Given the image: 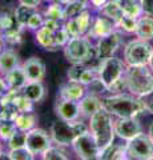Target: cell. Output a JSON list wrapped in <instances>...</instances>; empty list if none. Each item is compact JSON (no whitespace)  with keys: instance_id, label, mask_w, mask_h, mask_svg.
Masks as SVG:
<instances>
[{"instance_id":"cell-39","label":"cell","mask_w":153,"mask_h":160,"mask_svg":"<svg viewBox=\"0 0 153 160\" xmlns=\"http://www.w3.org/2000/svg\"><path fill=\"white\" fill-rule=\"evenodd\" d=\"M85 67H83V64H73V66L68 69V79L69 80H73V82H80V78L84 72Z\"/></svg>"},{"instance_id":"cell-26","label":"cell","mask_w":153,"mask_h":160,"mask_svg":"<svg viewBox=\"0 0 153 160\" xmlns=\"http://www.w3.org/2000/svg\"><path fill=\"white\" fill-rule=\"evenodd\" d=\"M35 12H37L35 7H29V6H26V4H20V6L15 9L13 15H15V19H16L19 26L27 27L28 20L31 19V16Z\"/></svg>"},{"instance_id":"cell-16","label":"cell","mask_w":153,"mask_h":160,"mask_svg":"<svg viewBox=\"0 0 153 160\" xmlns=\"http://www.w3.org/2000/svg\"><path fill=\"white\" fill-rule=\"evenodd\" d=\"M84 95H85V86L80 82H73V80H69L68 83L63 84L59 89V98L63 99L79 102L81 98H84Z\"/></svg>"},{"instance_id":"cell-12","label":"cell","mask_w":153,"mask_h":160,"mask_svg":"<svg viewBox=\"0 0 153 160\" xmlns=\"http://www.w3.org/2000/svg\"><path fill=\"white\" fill-rule=\"evenodd\" d=\"M120 35L117 32H111L109 35H107L104 38H100L96 44V56L98 59H105V58H111L113 56V53L117 51L118 46H120Z\"/></svg>"},{"instance_id":"cell-36","label":"cell","mask_w":153,"mask_h":160,"mask_svg":"<svg viewBox=\"0 0 153 160\" xmlns=\"http://www.w3.org/2000/svg\"><path fill=\"white\" fill-rule=\"evenodd\" d=\"M117 26L124 29L125 32H135V31H136V27H137V19H136V18H129V16H125V15H122L121 19L118 20Z\"/></svg>"},{"instance_id":"cell-14","label":"cell","mask_w":153,"mask_h":160,"mask_svg":"<svg viewBox=\"0 0 153 160\" xmlns=\"http://www.w3.org/2000/svg\"><path fill=\"white\" fill-rule=\"evenodd\" d=\"M24 72L27 75L28 82H41L45 76V64H44L40 58L32 56L26 60L23 64Z\"/></svg>"},{"instance_id":"cell-24","label":"cell","mask_w":153,"mask_h":160,"mask_svg":"<svg viewBox=\"0 0 153 160\" xmlns=\"http://www.w3.org/2000/svg\"><path fill=\"white\" fill-rule=\"evenodd\" d=\"M100 159H104V160L127 159V148H125V146H121V144H113L112 143L101 151Z\"/></svg>"},{"instance_id":"cell-54","label":"cell","mask_w":153,"mask_h":160,"mask_svg":"<svg viewBox=\"0 0 153 160\" xmlns=\"http://www.w3.org/2000/svg\"><path fill=\"white\" fill-rule=\"evenodd\" d=\"M0 42H3V35H2V32H0Z\"/></svg>"},{"instance_id":"cell-34","label":"cell","mask_w":153,"mask_h":160,"mask_svg":"<svg viewBox=\"0 0 153 160\" xmlns=\"http://www.w3.org/2000/svg\"><path fill=\"white\" fill-rule=\"evenodd\" d=\"M122 12H124L125 16H129V18H139L141 12H142V8L140 6V3H131V2H122Z\"/></svg>"},{"instance_id":"cell-47","label":"cell","mask_w":153,"mask_h":160,"mask_svg":"<svg viewBox=\"0 0 153 160\" xmlns=\"http://www.w3.org/2000/svg\"><path fill=\"white\" fill-rule=\"evenodd\" d=\"M107 2H108V0H91V3H92L95 7H97V8H101Z\"/></svg>"},{"instance_id":"cell-4","label":"cell","mask_w":153,"mask_h":160,"mask_svg":"<svg viewBox=\"0 0 153 160\" xmlns=\"http://www.w3.org/2000/svg\"><path fill=\"white\" fill-rule=\"evenodd\" d=\"M113 124L115 123L112 122L111 113L105 108L100 109L91 118V132L93 138L96 139V143L101 151L113 143V139H115V126Z\"/></svg>"},{"instance_id":"cell-51","label":"cell","mask_w":153,"mask_h":160,"mask_svg":"<svg viewBox=\"0 0 153 160\" xmlns=\"http://www.w3.org/2000/svg\"><path fill=\"white\" fill-rule=\"evenodd\" d=\"M149 67L153 69V51H152V55H151V60H149Z\"/></svg>"},{"instance_id":"cell-25","label":"cell","mask_w":153,"mask_h":160,"mask_svg":"<svg viewBox=\"0 0 153 160\" xmlns=\"http://www.w3.org/2000/svg\"><path fill=\"white\" fill-rule=\"evenodd\" d=\"M37 122V116L36 113H33L32 111L29 112H20L15 119V124H16L17 129L22 131H31L32 128H35V124Z\"/></svg>"},{"instance_id":"cell-30","label":"cell","mask_w":153,"mask_h":160,"mask_svg":"<svg viewBox=\"0 0 153 160\" xmlns=\"http://www.w3.org/2000/svg\"><path fill=\"white\" fill-rule=\"evenodd\" d=\"M75 20H76L81 35L87 33L89 31V28H91V13H89V11L84 9V11H81L77 15V16H75Z\"/></svg>"},{"instance_id":"cell-53","label":"cell","mask_w":153,"mask_h":160,"mask_svg":"<svg viewBox=\"0 0 153 160\" xmlns=\"http://www.w3.org/2000/svg\"><path fill=\"white\" fill-rule=\"evenodd\" d=\"M3 51V42H0V52Z\"/></svg>"},{"instance_id":"cell-43","label":"cell","mask_w":153,"mask_h":160,"mask_svg":"<svg viewBox=\"0 0 153 160\" xmlns=\"http://www.w3.org/2000/svg\"><path fill=\"white\" fill-rule=\"evenodd\" d=\"M140 6L142 8V12L153 16V0H140Z\"/></svg>"},{"instance_id":"cell-56","label":"cell","mask_w":153,"mask_h":160,"mask_svg":"<svg viewBox=\"0 0 153 160\" xmlns=\"http://www.w3.org/2000/svg\"><path fill=\"white\" fill-rule=\"evenodd\" d=\"M0 122H2V119H0Z\"/></svg>"},{"instance_id":"cell-10","label":"cell","mask_w":153,"mask_h":160,"mask_svg":"<svg viewBox=\"0 0 153 160\" xmlns=\"http://www.w3.org/2000/svg\"><path fill=\"white\" fill-rule=\"evenodd\" d=\"M52 138L48 132L40 128H32L27 132V143L26 147L33 155H41L47 148L51 147Z\"/></svg>"},{"instance_id":"cell-8","label":"cell","mask_w":153,"mask_h":160,"mask_svg":"<svg viewBox=\"0 0 153 160\" xmlns=\"http://www.w3.org/2000/svg\"><path fill=\"white\" fill-rule=\"evenodd\" d=\"M127 148V159H137V160H148L153 159V142L149 135L140 133L136 138L128 140L125 144Z\"/></svg>"},{"instance_id":"cell-20","label":"cell","mask_w":153,"mask_h":160,"mask_svg":"<svg viewBox=\"0 0 153 160\" xmlns=\"http://www.w3.org/2000/svg\"><path fill=\"white\" fill-rule=\"evenodd\" d=\"M20 60H19V55L16 52L7 49V51L0 52V72L7 75L9 71H12L13 68L19 67Z\"/></svg>"},{"instance_id":"cell-18","label":"cell","mask_w":153,"mask_h":160,"mask_svg":"<svg viewBox=\"0 0 153 160\" xmlns=\"http://www.w3.org/2000/svg\"><path fill=\"white\" fill-rule=\"evenodd\" d=\"M113 27H115V24L111 19H108L105 16H100L95 20V23H93V26L89 28V31H88V35H89V38H104L107 35H109L111 32H113Z\"/></svg>"},{"instance_id":"cell-27","label":"cell","mask_w":153,"mask_h":160,"mask_svg":"<svg viewBox=\"0 0 153 160\" xmlns=\"http://www.w3.org/2000/svg\"><path fill=\"white\" fill-rule=\"evenodd\" d=\"M84 9H85V3L80 2V0H71L69 3L64 6V16L67 19L75 18Z\"/></svg>"},{"instance_id":"cell-38","label":"cell","mask_w":153,"mask_h":160,"mask_svg":"<svg viewBox=\"0 0 153 160\" xmlns=\"http://www.w3.org/2000/svg\"><path fill=\"white\" fill-rule=\"evenodd\" d=\"M98 79V73H97V68L93 69V68H85L84 72L80 78V83H83L84 86H89L92 84L95 80Z\"/></svg>"},{"instance_id":"cell-37","label":"cell","mask_w":153,"mask_h":160,"mask_svg":"<svg viewBox=\"0 0 153 160\" xmlns=\"http://www.w3.org/2000/svg\"><path fill=\"white\" fill-rule=\"evenodd\" d=\"M17 24L15 15H11L8 12H0V29L7 31V29L15 27Z\"/></svg>"},{"instance_id":"cell-9","label":"cell","mask_w":153,"mask_h":160,"mask_svg":"<svg viewBox=\"0 0 153 160\" xmlns=\"http://www.w3.org/2000/svg\"><path fill=\"white\" fill-rule=\"evenodd\" d=\"M72 147L77 153V156L84 160H95L100 159L101 149L98 148L96 139L93 138L92 132H84L75 139L72 143Z\"/></svg>"},{"instance_id":"cell-29","label":"cell","mask_w":153,"mask_h":160,"mask_svg":"<svg viewBox=\"0 0 153 160\" xmlns=\"http://www.w3.org/2000/svg\"><path fill=\"white\" fill-rule=\"evenodd\" d=\"M13 104L19 109V112H29L33 111V102L29 100L27 96H24L22 91L16 95V98L13 100Z\"/></svg>"},{"instance_id":"cell-2","label":"cell","mask_w":153,"mask_h":160,"mask_svg":"<svg viewBox=\"0 0 153 160\" xmlns=\"http://www.w3.org/2000/svg\"><path fill=\"white\" fill-rule=\"evenodd\" d=\"M125 87L135 96H146L153 92V69L149 64L129 66L124 73Z\"/></svg>"},{"instance_id":"cell-31","label":"cell","mask_w":153,"mask_h":160,"mask_svg":"<svg viewBox=\"0 0 153 160\" xmlns=\"http://www.w3.org/2000/svg\"><path fill=\"white\" fill-rule=\"evenodd\" d=\"M26 143H27V132L22 131V129H17V131L8 139V146L11 149L26 147Z\"/></svg>"},{"instance_id":"cell-48","label":"cell","mask_w":153,"mask_h":160,"mask_svg":"<svg viewBox=\"0 0 153 160\" xmlns=\"http://www.w3.org/2000/svg\"><path fill=\"white\" fill-rule=\"evenodd\" d=\"M148 135H149V138L153 142V122L151 123V126H149V132H148Z\"/></svg>"},{"instance_id":"cell-19","label":"cell","mask_w":153,"mask_h":160,"mask_svg":"<svg viewBox=\"0 0 153 160\" xmlns=\"http://www.w3.org/2000/svg\"><path fill=\"white\" fill-rule=\"evenodd\" d=\"M22 93L33 103H39L45 98V88L41 82H28L27 86L22 89Z\"/></svg>"},{"instance_id":"cell-42","label":"cell","mask_w":153,"mask_h":160,"mask_svg":"<svg viewBox=\"0 0 153 160\" xmlns=\"http://www.w3.org/2000/svg\"><path fill=\"white\" fill-rule=\"evenodd\" d=\"M43 24H44V19L43 16L39 12H35L31 16V19L28 20V23H27V27L29 29H39V28H41L43 27Z\"/></svg>"},{"instance_id":"cell-22","label":"cell","mask_w":153,"mask_h":160,"mask_svg":"<svg viewBox=\"0 0 153 160\" xmlns=\"http://www.w3.org/2000/svg\"><path fill=\"white\" fill-rule=\"evenodd\" d=\"M36 40L44 49H47V51H56L59 48V46L55 42V35H53V32L49 31V29L45 28L44 26L37 29Z\"/></svg>"},{"instance_id":"cell-11","label":"cell","mask_w":153,"mask_h":160,"mask_svg":"<svg viewBox=\"0 0 153 160\" xmlns=\"http://www.w3.org/2000/svg\"><path fill=\"white\" fill-rule=\"evenodd\" d=\"M113 126H115V133L127 142L141 133V126L136 118H120Z\"/></svg>"},{"instance_id":"cell-55","label":"cell","mask_w":153,"mask_h":160,"mask_svg":"<svg viewBox=\"0 0 153 160\" xmlns=\"http://www.w3.org/2000/svg\"><path fill=\"white\" fill-rule=\"evenodd\" d=\"M0 156H2V143H0Z\"/></svg>"},{"instance_id":"cell-33","label":"cell","mask_w":153,"mask_h":160,"mask_svg":"<svg viewBox=\"0 0 153 160\" xmlns=\"http://www.w3.org/2000/svg\"><path fill=\"white\" fill-rule=\"evenodd\" d=\"M8 159L12 160H32L33 153L29 151L27 147H20V148H13L8 153Z\"/></svg>"},{"instance_id":"cell-17","label":"cell","mask_w":153,"mask_h":160,"mask_svg":"<svg viewBox=\"0 0 153 160\" xmlns=\"http://www.w3.org/2000/svg\"><path fill=\"white\" fill-rule=\"evenodd\" d=\"M6 83L9 89H16V91H22V89L27 86L28 79L27 75L24 72L23 67H16L12 71H9L6 75Z\"/></svg>"},{"instance_id":"cell-23","label":"cell","mask_w":153,"mask_h":160,"mask_svg":"<svg viewBox=\"0 0 153 160\" xmlns=\"http://www.w3.org/2000/svg\"><path fill=\"white\" fill-rule=\"evenodd\" d=\"M135 33L142 40L153 39V19L149 16H142L137 19V27Z\"/></svg>"},{"instance_id":"cell-28","label":"cell","mask_w":153,"mask_h":160,"mask_svg":"<svg viewBox=\"0 0 153 160\" xmlns=\"http://www.w3.org/2000/svg\"><path fill=\"white\" fill-rule=\"evenodd\" d=\"M45 19H51V20H56V22H60V20L65 19L64 16V7L63 4H59V3H52L51 6L47 8L45 11Z\"/></svg>"},{"instance_id":"cell-45","label":"cell","mask_w":153,"mask_h":160,"mask_svg":"<svg viewBox=\"0 0 153 160\" xmlns=\"http://www.w3.org/2000/svg\"><path fill=\"white\" fill-rule=\"evenodd\" d=\"M20 4H26V6H29V7H37L39 4L41 3V0H19Z\"/></svg>"},{"instance_id":"cell-46","label":"cell","mask_w":153,"mask_h":160,"mask_svg":"<svg viewBox=\"0 0 153 160\" xmlns=\"http://www.w3.org/2000/svg\"><path fill=\"white\" fill-rule=\"evenodd\" d=\"M7 89H8V86H7V83L4 82V80H3L2 78H0V98L3 96V95H4V92H6Z\"/></svg>"},{"instance_id":"cell-21","label":"cell","mask_w":153,"mask_h":160,"mask_svg":"<svg viewBox=\"0 0 153 160\" xmlns=\"http://www.w3.org/2000/svg\"><path fill=\"white\" fill-rule=\"evenodd\" d=\"M101 12L105 15V18L111 19L113 23L117 24L118 20L124 15V12H122V2L121 0H108L101 7Z\"/></svg>"},{"instance_id":"cell-7","label":"cell","mask_w":153,"mask_h":160,"mask_svg":"<svg viewBox=\"0 0 153 160\" xmlns=\"http://www.w3.org/2000/svg\"><path fill=\"white\" fill-rule=\"evenodd\" d=\"M153 48L146 40L137 39L127 44L124 49V59L128 66H145L149 64Z\"/></svg>"},{"instance_id":"cell-40","label":"cell","mask_w":153,"mask_h":160,"mask_svg":"<svg viewBox=\"0 0 153 160\" xmlns=\"http://www.w3.org/2000/svg\"><path fill=\"white\" fill-rule=\"evenodd\" d=\"M64 28H65V31L68 32V35H69L71 39L72 38H77V36H83L80 29H79V26H77L75 18H71L69 20H68L67 24L64 26Z\"/></svg>"},{"instance_id":"cell-52","label":"cell","mask_w":153,"mask_h":160,"mask_svg":"<svg viewBox=\"0 0 153 160\" xmlns=\"http://www.w3.org/2000/svg\"><path fill=\"white\" fill-rule=\"evenodd\" d=\"M125 2H131V3H140V0H125Z\"/></svg>"},{"instance_id":"cell-49","label":"cell","mask_w":153,"mask_h":160,"mask_svg":"<svg viewBox=\"0 0 153 160\" xmlns=\"http://www.w3.org/2000/svg\"><path fill=\"white\" fill-rule=\"evenodd\" d=\"M53 2H56L59 4H63V6H65V4H68L71 2V0H53Z\"/></svg>"},{"instance_id":"cell-44","label":"cell","mask_w":153,"mask_h":160,"mask_svg":"<svg viewBox=\"0 0 153 160\" xmlns=\"http://www.w3.org/2000/svg\"><path fill=\"white\" fill-rule=\"evenodd\" d=\"M45 28H48L49 31L52 32H56L59 28H60V26H59V22H56V20H51V19H45L44 20V24H43Z\"/></svg>"},{"instance_id":"cell-13","label":"cell","mask_w":153,"mask_h":160,"mask_svg":"<svg viewBox=\"0 0 153 160\" xmlns=\"http://www.w3.org/2000/svg\"><path fill=\"white\" fill-rule=\"evenodd\" d=\"M55 113L61 120L75 122V120H77V118L80 116V107H79V102H76V100L59 98L56 104H55Z\"/></svg>"},{"instance_id":"cell-15","label":"cell","mask_w":153,"mask_h":160,"mask_svg":"<svg viewBox=\"0 0 153 160\" xmlns=\"http://www.w3.org/2000/svg\"><path fill=\"white\" fill-rule=\"evenodd\" d=\"M79 107H80V115H83L84 118H92L96 112H98L100 109L104 108L103 100L96 96V95H84V98L79 100Z\"/></svg>"},{"instance_id":"cell-1","label":"cell","mask_w":153,"mask_h":160,"mask_svg":"<svg viewBox=\"0 0 153 160\" xmlns=\"http://www.w3.org/2000/svg\"><path fill=\"white\" fill-rule=\"evenodd\" d=\"M103 104L108 112L117 118H136L146 109V103L142 102L139 96L124 93L104 98Z\"/></svg>"},{"instance_id":"cell-3","label":"cell","mask_w":153,"mask_h":160,"mask_svg":"<svg viewBox=\"0 0 153 160\" xmlns=\"http://www.w3.org/2000/svg\"><path fill=\"white\" fill-rule=\"evenodd\" d=\"M125 64L117 58L111 56L100 59V64L97 67L98 80L109 91H120V88L125 86Z\"/></svg>"},{"instance_id":"cell-50","label":"cell","mask_w":153,"mask_h":160,"mask_svg":"<svg viewBox=\"0 0 153 160\" xmlns=\"http://www.w3.org/2000/svg\"><path fill=\"white\" fill-rule=\"evenodd\" d=\"M146 109L149 111L151 113H153V102H151L149 104H146Z\"/></svg>"},{"instance_id":"cell-5","label":"cell","mask_w":153,"mask_h":160,"mask_svg":"<svg viewBox=\"0 0 153 160\" xmlns=\"http://www.w3.org/2000/svg\"><path fill=\"white\" fill-rule=\"evenodd\" d=\"M88 131V127L83 122H67V120H59L55 122L51 127L49 135L52 138V142H55L59 146H72L75 139L84 132Z\"/></svg>"},{"instance_id":"cell-41","label":"cell","mask_w":153,"mask_h":160,"mask_svg":"<svg viewBox=\"0 0 153 160\" xmlns=\"http://www.w3.org/2000/svg\"><path fill=\"white\" fill-rule=\"evenodd\" d=\"M53 35H55V42L59 47L61 46H65V44L69 42V35H68V32L65 31V28H59L56 32H53Z\"/></svg>"},{"instance_id":"cell-35","label":"cell","mask_w":153,"mask_h":160,"mask_svg":"<svg viewBox=\"0 0 153 160\" xmlns=\"http://www.w3.org/2000/svg\"><path fill=\"white\" fill-rule=\"evenodd\" d=\"M41 155H43V159L45 160H67L68 159L67 153L57 147H49Z\"/></svg>"},{"instance_id":"cell-6","label":"cell","mask_w":153,"mask_h":160,"mask_svg":"<svg viewBox=\"0 0 153 160\" xmlns=\"http://www.w3.org/2000/svg\"><path fill=\"white\" fill-rule=\"evenodd\" d=\"M93 48L91 42L83 36L72 38L69 42L65 44L64 48V55L68 62L72 64H84L88 60H91L93 55Z\"/></svg>"},{"instance_id":"cell-32","label":"cell","mask_w":153,"mask_h":160,"mask_svg":"<svg viewBox=\"0 0 153 160\" xmlns=\"http://www.w3.org/2000/svg\"><path fill=\"white\" fill-rule=\"evenodd\" d=\"M17 131V127L13 120H2L0 122V138L8 140L12 135Z\"/></svg>"}]
</instances>
